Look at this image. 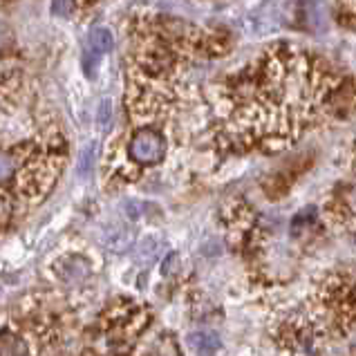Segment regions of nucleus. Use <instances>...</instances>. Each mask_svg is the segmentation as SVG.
<instances>
[{"label":"nucleus","mask_w":356,"mask_h":356,"mask_svg":"<svg viewBox=\"0 0 356 356\" xmlns=\"http://www.w3.org/2000/svg\"><path fill=\"white\" fill-rule=\"evenodd\" d=\"M164 150H166V144L161 135L152 130H141L137 132L135 137H132L130 146H128V152L130 157L137 161V164H157V161L164 157Z\"/></svg>","instance_id":"obj_1"},{"label":"nucleus","mask_w":356,"mask_h":356,"mask_svg":"<svg viewBox=\"0 0 356 356\" xmlns=\"http://www.w3.org/2000/svg\"><path fill=\"white\" fill-rule=\"evenodd\" d=\"M113 45H115V38L110 34V29H106V27L92 29V34L88 36V43H86V60H83L86 72L90 76H95L99 60L113 49Z\"/></svg>","instance_id":"obj_2"},{"label":"nucleus","mask_w":356,"mask_h":356,"mask_svg":"<svg viewBox=\"0 0 356 356\" xmlns=\"http://www.w3.org/2000/svg\"><path fill=\"white\" fill-rule=\"evenodd\" d=\"M188 343H191V348L195 350L197 354H207V356L220 350V339L213 332H195V334H191Z\"/></svg>","instance_id":"obj_3"},{"label":"nucleus","mask_w":356,"mask_h":356,"mask_svg":"<svg viewBox=\"0 0 356 356\" xmlns=\"http://www.w3.org/2000/svg\"><path fill=\"white\" fill-rule=\"evenodd\" d=\"M132 242V233L128 229H115L113 233L106 236V247L113 249V251H124L130 247Z\"/></svg>","instance_id":"obj_4"},{"label":"nucleus","mask_w":356,"mask_h":356,"mask_svg":"<svg viewBox=\"0 0 356 356\" xmlns=\"http://www.w3.org/2000/svg\"><path fill=\"white\" fill-rule=\"evenodd\" d=\"M16 168H18V157L14 152L0 150V184H5V181L16 172Z\"/></svg>","instance_id":"obj_5"},{"label":"nucleus","mask_w":356,"mask_h":356,"mask_svg":"<svg viewBox=\"0 0 356 356\" xmlns=\"http://www.w3.org/2000/svg\"><path fill=\"white\" fill-rule=\"evenodd\" d=\"M74 0H52V12L60 18H70L74 14Z\"/></svg>","instance_id":"obj_6"},{"label":"nucleus","mask_w":356,"mask_h":356,"mask_svg":"<svg viewBox=\"0 0 356 356\" xmlns=\"http://www.w3.org/2000/svg\"><path fill=\"white\" fill-rule=\"evenodd\" d=\"M92 161H95V144H90L83 152H81V161H79L81 175H86V172L92 168Z\"/></svg>","instance_id":"obj_7"},{"label":"nucleus","mask_w":356,"mask_h":356,"mask_svg":"<svg viewBox=\"0 0 356 356\" xmlns=\"http://www.w3.org/2000/svg\"><path fill=\"white\" fill-rule=\"evenodd\" d=\"M110 117H113V104H110V101L106 99L104 104H101V108H99V126L101 128H108Z\"/></svg>","instance_id":"obj_8"},{"label":"nucleus","mask_w":356,"mask_h":356,"mask_svg":"<svg viewBox=\"0 0 356 356\" xmlns=\"http://www.w3.org/2000/svg\"><path fill=\"white\" fill-rule=\"evenodd\" d=\"M9 43H12V36H9L5 25H0V52H3V49H7Z\"/></svg>","instance_id":"obj_9"}]
</instances>
